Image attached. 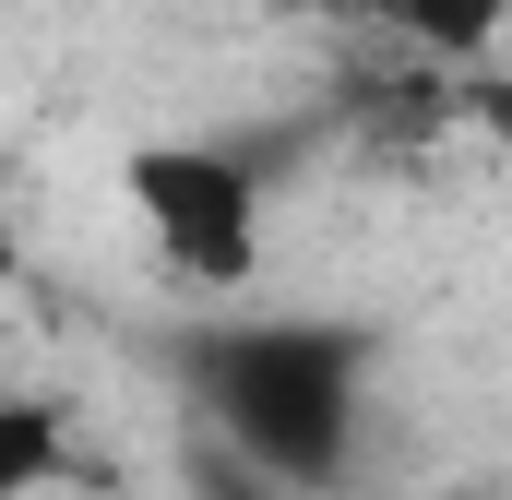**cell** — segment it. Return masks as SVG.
<instances>
[{"label":"cell","mask_w":512,"mask_h":500,"mask_svg":"<svg viewBox=\"0 0 512 500\" xmlns=\"http://www.w3.org/2000/svg\"><path fill=\"white\" fill-rule=\"evenodd\" d=\"M191 393H203V441H227L239 465H262L298 500V489L346 477L370 358H358L346 322H227V334H203Z\"/></svg>","instance_id":"1"},{"label":"cell","mask_w":512,"mask_h":500,"mask_svg":"<svg viewBox=\"0 0 512 500\" xmlns=\"http://www.w3.org/2000/svg\"><path fill=\"white\" fill-rule=\"evenodd\" d=\"M120 203L155 239V262L203 298H239L262 274V167L239 143H131L120 155Z\"/></svg>","instance_id":"2"},{"label":"cell","mask_w":512,"mask_h":500,"mask_svg":"<svg viewBox=\"0 0 512 500\" xmlns=\"http://www.w3.org/2000/svg\"><path fill=\"white\" fill-rule=\"evenodd\" d=\"M370 24H382L393 48H417V60H453V72H489L512 36V0H358Z\"/></svg>","instance_id":"3"},{"label":"cell","mask_w":512,"mask_h":500,"mask_svg":"<svg viewBox=\"0 0 512 500\" xmlns=\"http://www.w3.org/2000/svg\"><path fill=\"white\" fill-rule=\"evenodd\" d=\"M60 477V405H0V500H36Z\"/></svg>","instance_id":"4"},{"label":"cell","mask_w":512,"mask_h":500,"mask_svg":"<svg viewBox=\"0 0 512 500\" xmlns=\"http://www.w3.org/2000/svg\"><path fill=\"white\" fill-rule=\"evenodd\" d=\"M477 143H489V167L512 179V72H501V60L477 72Z\"/></svg>","instance_id":"5"},{"label":"cell","mask_w":512,"mask_h":500,"mask_svg":"<svg viewBox=\"0 0 512 500\" xmlns=\"http://www.w3.org/2000/svg\"><path fill=\"white\" fill-rule=\"evenodd\" d=\"M12 274H24V179L0 167V286H12Z\"/></svg>","instance_id":"6"},{"label":"cell","mask_w":512,"mask_h":500,"mask_svg":"<svg viewBox=\"0 0 512 500\" xmlns=\"http://www.w3.org/2000/svg\"><path fill=\"white\" fill-rule=\"evenodd\" d=\"M417 500H489V489H417Z\"/></svg>","instance_id":"7"}]
</instances>
